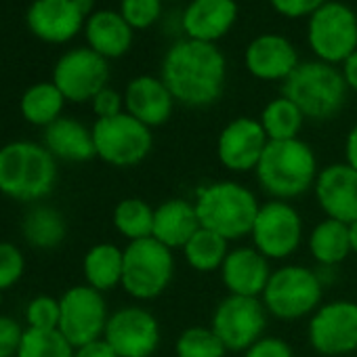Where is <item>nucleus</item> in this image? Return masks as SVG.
Returning a JSON list of instances; mask_svg holds the SVG:
<instances>
[{
  "label": "nucleus",
  "mask_w": 357,
  "mask_h": 357,
  "mask_svg": "<svg viewBox=\"0 0 357 357\" xmlns=\"http://www.w3.org/2000/svg\"><path fill=\"white\" fill-rule=\"evenodd\" d=\"M160 78L176 103L192 109L211 107L223 97L227 59L217 45L181 38L164 53Z\"/></svg>",
  "instance_id": "obj_1"
},
{
  "label": "nucleus",
  "mask_w": 357,
  "mask_h": 357,
  "mask_svg": "<svg viewBox=\"0 0 357 357\" xmlns=\"http://www.w3.org/2000/svg\"><path fill=\"white\" fill-rule=\"evenodd\" d=\"M255 174L269 200L292 202L313 192L319 164L313 147L303 139L269 141Z\"/></svg>",
  "instance_id": "obj_2"
},
{
  "label": "nucleus",
  "mask_w": 357,
  "mask_h": 357,
  "mask_svg": "<svg viewBox=\"0 0 357 357\" xmlns=\"http://www.w3.org/2000/svg\"><path fill=\"white\" fill-rule=\"evenodd\" d=\"M194 206L200 227L211 229L227 242L250 238L261 202L257 194L234 178H221L202 185L196 192Z\"/></svg>",
  "instance_id": "obj_3"
},
{
  "label": "nucleus",
  "mask_w": 357,
  "mask_h": 357,
  "mask_svg": "<svg viewBox=\"0 0 357 357\" xmlns=\"http://www.w3.org/2000/svg\"><path fill=\"white\" fill-rule=\"evenodd\" d=\"M57 183V160L32 141H13L0 147V192L20 202L47 198Z\"/></svg>",
  "instance_id": "obj_4"
},
{
  "label": "nucleus",
  "mask_w": 357,
  "mask_h": 357,
  "mask_svg": "<svg viewBox=\"0 0 357 357\" xmlns=\"http://www.w3.org/2000/svg\"><path fill=\"white\" fill-rule=\"evenodd\" d=\"M347 84L340 68L311 59L301 66L282 84V95L288 97L307 120L328 122L338 116L347 101Z\"/></svg>",
  "instance_id": "obj_5"
},
{
  "label": "nucleus",
  "mask_w": 357,
  "mask_h": 357,
  "mask_svg": "<svg viewBox=\"0 0 357 357\" xmlns=\"http://www.w3.org/2000/svg\"><path fill=\"white\" fill-rule=\"evenodd\" d=\"M324 282L317 269L288 263L271 271L261 294L269 317L280 321H298L311 317L324 298Z\"/></svg>",
  "instance_id": "obj_6"
},
{
  "label": "nucleus",
  "mask_w": 357,
  "mask_h": 357,
  "mask_svg": "<svg viewBox=\"0 0 357 357\" xmlns=\"http://www.w3.org/2000/svg\"><path fill=\"white\" fill-rule=\"evenodd\" d=\"M174 278V252L153 238L128 242L124 248L122 288L135 301L162 296Z\"/></svg>",
  "instance_id": "obj_7"
},
{
  "label": "nucleus",
  "mask_w": 357,
  "mask_h": 357,
  "mask_svg": "<svg viewBox=\"0 0 357 357\" xmlns=\"http://www.w3.org/2000/svg\"><path fill=\"white\" fill-rule=\"evenodd\" d=\"M307 45L317 61L342 66L357 51V15L336 0L317 9L307 20Z\"/></svg>",
  "instance_id": "obj_8"
},
{
  "label": "nucleus",
  "mask_w": 357,
  "mask_h": 357,
  "mask_svg": "<svg viewBox=\"0 0 357 357\" xmlns=\"http://www.w3.org/2000/svg\"><path fill=\"white\" fill-rule=\"evenodd\" d=\"M93 141L97 158L116 168L141 164L153 149V132L149 126L122 112L93 124Z\"/></svg>",
  "instance_id": "obj_9"
},
{
  "label": "nucleus",
  "mask_w": 357,
  "mask_h": 357,
  "mask_svg": "<svg viewBox=\"0 0 357 357\" xmlns=\"http://www.w3.org/2000/svg\"><path fill=\"white\" fill-rule=\"evenodd\" d=\"M252 246L273 261L290 259L305 240V223L292 202L267 200L261 202L259 215L250 231Z\"/></svg>",
  "instance_id": "obj_10"
},
{
  "label": "nucleus",
  "mask_w": 357,
  "mask_h": 357,
  "mask_svg": "<svg viewBox=\"0 0 357 357\" xmlns=\"http://www.w3.org/2000/svg\"><path fill=\"white\" fill-rule=\"evenodd\" d=\"M269 313L261 298L227 294L213 311L211 328L229 353H244L267 334Z\"/></svg>",
  "instance_id": "obj_11"
},
{
  "label": "nucleus",
  "mask_w": 357,
  "mask_h": 357,
  "mask_svg": "<svg viewBox=\"0 0 357 357\" xmlns=\"http://www.w3.org/2000/svg\"><path fill=\"white\" fill-rule=\"evenodd\" d=\"M307 338L315 353L340 357L357 347V303L336 298L321 303L307 321Z\"/></svg>",
  "instance_id": "obj_12"
},
{
  "label": "nucleus",
  "mask_w": 357,
  "mask_h": 357,
  "mask_svg": "<svg viewBox=\"0 0 357 357\" xmlns=\"http://www.w3.org/2000/svg\"><path fill=\"white\" fill-rule=\"evenodd\" d=\"M61 317H59V332L78 349L86 342L103 338L109 311L103 292L82 284L72 286L59 298Z\"/></svg>",
  "instance_id": "obj_13"
},
{
  "label": "nucleus",
  "mask_w": 357,
  "mask_h": 357,
  "mask_svg": "<svg viewBox=\"0 0 357 357\" xmlns=\"http://www.w3.org/2000/svg\"><path fill=\"white\" fill-rule=\"evenodd\" d=\"M109 63L105 57L89 47L63 53L53 68V84L61 91L66 101L86 103L107 86Z\"/></svg>",
  "instance_id": "obj_14"
},
{
  "label": "nucleus",
  "mask_w": 357,
  "mask_h": 357,
  "mask_svg": "<svg viewBox=\"0 0 357 357\" xmlns=\"http://www.w3.org/2000/svg\"><path fill=\"white\" fill-rule=\"evenodd\" d=\"M103 338L118 357H153L162 342V330L149 309L128 305L109 313Z\"/></svg>",
  "instance_id": "obj_15"
},
{
  "label": "nucleus",
  "mask_w": 357,
  "mask_h": 357,
  "mask_svg": "<svg viewBox=\"0 0 357 357\" xmlns=\"http://www.w3.org/2000/svg\"><path fill=\"white\" fill-rule=\"evenodd\" d=\"M269 139L257 118L240 116L227 122L217 139V158L223 168L236 174L257 170Z\"/></svg>",
  "instance_id": "obj_16"
},
{
  "label": "nucleus",
  "mask_w": 357,
  "mask_h": 357,
  "mask_svg": "<svg viewBox=\"0 0 357 357\" xmlns=\"http://www.w3.org/2000/svg\"><path fill=\"white\" fill-rule=\"evenodd\" d=\"M313 196L326 219L351 225L357 221V170L347 162H332L319 168Z\"/></svg>",
  "instance_id": "obj_17"
},
{
  "label": "nucleus",
  "mask_w": 357,
  "mask_h": 357,
  "mask_svg": "<svg viewBox=\"0 0 357 357\" xmlns=\"http://www.w3.org/2000/svg\"><path fill=\"white\" fill-rule=\"evenodd\" d=\"M246 72L261 82H286L301 66L298 51L290 38L282 34H261L252 38L244 51Z\"/></svg>",
  "instance_id": "obj_18"
},
{
  "label": "nucleus",
  "mask_w": 357,
  "mask_h": 357,
  "mask_svg": "<svg viewBox=\"0 0 357 357\" xmlns=\"http://www.w3.org/2000/svg\"><path fill=\"white\" fill-rule=\"evenodd\" d=\"M236 0H190L181 13L183 38L217 45L238 22Z\"/></svg>",
  "instance_id": "obj_19"
},
{
  "label": "nucleus",
  "mask_w": 357,
  "mask_h": 357,
  "mask_svg": "<svg viewBox=\"0 0 357 357\" xmlns=\"http://www.w3.org/2000/svg\"><path fill=\"white\" fill-rule=\"evenodd\" d=\"M26 22L36 38L61 45L84 30L86 17L74 0H34L26 13Z\"/></svg>",
  "instance_id": "obj_20"
},
{
  "label": "nucleus",
  "mask_w": 357,
  "mask_h": 357,
  "mask_svg": "<svg viewBox=\"0 0 357 357\" xmlns=\"http://www.w3.org/2000/svg\"><path fill=\"white\" fill-rule=\"evenodd\" d=\"M174 105L176 101L160 76H137L124 89V112L151 130L170 120Z\"/></svg>",
  "instance_id": "obj_21"
},
{
  "label": "nucleus",
  "mask_w": 357,
  "mask_h": 357,
  "mask_svg": "<svg viewBox=\"0 0 357 357\" xmlns=\"http://www.w3.org/2000/svg\"><path fill=\"white\" fill-rule=\"evenodd\" d=\"M271 271V261L250 244L231 248L219 273L229 294L261 298Z\"/></svg>",
  "instance_id": "obj_22"
},
{
  "label": "nucleus",
  "mask_w": 357,
  "mask_h": 357,
  "mask_svg": "<svg viewBox=\"0 0 357 357\" xmlns=\"http://www.w3.org/2000/svg\"><path fill=\"white\" fill-rule=\"evenodd\" d=\"M200 229V219L194 202L185 198H168L160 202L153 211V231L151 238L166 248L183 250L190 238Z\"/></svg>",
  "instance_id": "obj_23"
},
{
  "label": "nucleus",
  "mask_w": 357,
  "mask_h": 357,
  "mask_svg": "<svg viewBox=\"0 0 357 357\" xmlns=\"http://www.w3.org/2000/svg\"><path fill=\"white\" fill-rule=\"evenodd\" d=\"M84 36H86L89 49H93L95 53H99L101 57L109 61L130 51L135 30L126 24L120 11L101 9V11H95L86 20Z\"/></svg>",
  "instance_id": "obj_24"
},
{
  "label": "nucleus",
  "mask_w": 357,
  "mask_h": 357,
  "mask_svg": "<svg viewBox=\"0 0 357 357\" xmlns=\"http://www.w3.org/2000/svg\"><path fill=\"white\" fill-rule=\"evenodd\" d=\"M45 147L55 160L63 162H86L97 158L93 128L68 116H61L45 128Z\"/></svg>",
  "instance_id": "obj_25"
},
{
  "label": "nucleus",
  "mask_w": 357,
  "mask_h": 357,
  "mask_svg": "<svg viewBox=\"0 0 357 357\" xmlns=\"http://www.w3.org/2000/svg\"><path fill=\"white\" fill-rule=\"evenodd\" d=\"M307 248H309L311 259L317 263V267L336 269L340 263L347 261L349 255H353L349 225L324 217L309 231V236H307Z\"/></svg>",
  "instance_id": "obj_26"
},
{
  "label": "nucleus",
  "mask_w": 357,
  "mask_h": 357,
  "mask_svg": "<svg viewBox=\"0 0 357 357\" xmlns=\"http://www.w3.org/2000/svg\"><path fill=\"white\" fill-rule=\"evenodd\" d=\"M82 271H84L86 286L99 292H109L122 286L124 248H118L116 244H109V242L95 244L84 255Z\"/></svg>",
  "instance_id": "obj_27"
},
{
  "label": "nucleus",
  "mask_w": 357,
  "mask_h": 357,
  "mask_svg": "<svg viewBox=\"0 0 357 357\" xmlns=\"http://www.w3.org/2000/svg\"><path fill=\"white\" fill-rule=\"evenodd\" d=\"M66 231L63 215L45 204L32 206L22 221V234L34 248H57L66 240Z\"/></svg>",
  "instance_id": "obj_28"
},
{
  "label": "nucleus",
  "mask_w": 357,
  "mask_h": 357,
  "mask_svg": "<svg viewBox=\"0 0 357 357\" xmlns=\"http://www.w3.org/2000/svg\"><path fill=\"white\" fill-rule=\"evenodd\" d=\"M66 105V97L61 95V91L51 82H38L32 84L20 101V109L22 116L34 124V126H43L47 128L49 124H53L55 120L61 118Z\"/></svg>",
  "instance_id": "obj_29"
},
{
  "label": "nucleus",
  "mask_w": 357,
  "mask_h": 357,
  "mask_svg": "<svg viewBox=\"0 0 357 357\" xmlns=\"http://www.w3.org/2000/svg\"><path fill=\"white\" fill-rule=\"evenodd\" d=\"M229 242L225 238H221L219 234L200 227L190 242L183 246V259L188 261V265L198 271V273H213V271H221L227 255H229Z\"/></svg>",
  "instance_id": "obj_30"
},
{
  "label": "nucleus",
  "mask_w": 357,
  "mask_h": 357,
  "mask_svg": "<svg viewBox=\"0 0 357 357\" xmlns=\"http://www.w3.org/2000/svg\"><path fill=\"white\" fill-rule=\"evenodd\" d=\"M303 112L284 95L271 99L261 112V126L269 141H290L301 139V130L305 126Z\"/></svg>",
  "instance_id": "obj_31"
},
{
  "label": "nucleus",
  "mask_w": 357,
  "mask_h": 357,
  "mask_svg": "<svg viewBox=\"0 0 357 357\" xmlns=\"http://www.w3.org/2000/svg\"><path fill=\"white\" fill-rule=\"evenodd\" d=\"M153 206L141 198H124L116 204L112 223L116 231L128 242L151 238L153 231Z\"/></svg>",
  "instance_id": "obj_32"
},
{
  "label": "nucleus",
  "mask_w": 357,
  "mask_h": 357,
  "mask_svg": "<svg viewBox=\"0 0 357 357\" xmlns=\"http://www.w3.org/2000/svg\"><path fill=\"white\" fill-rule=\"evenodd\" d=\"M17 357H76V347L59 330H24Z\"/></svg>",
  "instance_id": "obj_33"
},
{
  "label": "nucleus",
  "mask_w": 357,
  "mask_h": 357,
  "mask_svg": "<svg viewBox=\"0 0 357 357\" xmlns=\"http://www.w3.org/2000/svg\"><path fill=\"white\" fill-rule=\"evenodd\" d=\"M227 353L211 326H190L174 340L176 357H225Z\"/></svg>",
  "instance_id": "obj_34"
},
{
  "label": "nucleus",
  "mask_w": 357,
  "mask_h": 357,
  "mask_svg": "<svg viewBox=\"0 0 357 357\" xmlns=\"http://www.w3.org/2000/svg\"><path fill=\"white\" fill-rule=\"evenodd\" d=\"M164 0H120V15L132 30L151 28L162 15Z\"/></svg>",
  "instance_id": "obj_35"
},
{
  "label": "nucleus",
  "mask_w": 357,
  "mask_h": 357,
  "mask_svg": "<svg viewBox=\"0 0 357 357\" xmlns=\"http://www.w3.org/2000/svg\"><path fill=\"white\" fill-rule=\"evenodd\" d=\"M59 317H61V307L59 301L53 296H36L28 303L26 309V319L28 328L36 330H57L59 328Z\"/></svg>",
  "instance_id": "obj_36"
},
{
  "label": "nucleus",
  "mask_w": 357,
  "mask_h": 357,
  "mask_svg": "<svg viewBox=\"0 0 357 357\" xmlns=\"http://www.w3.org/2000/svg\"><path fill=\"white\" fill-rule=\"evenodd\" d=\"M24 271H26L24 252L11 242H0V292L15 286L24 275Z\"/></svg>",
  "instance_id": "obj_37"
},
{
  "label": "nucleus",
  "mask_w": 357,
  "mask_h": 357,
  "mask_svg": "<svg viewBox=\"0 0 357 357\" xmlns=\"http://www.w3.org/2000/svg\"><path fill=\"white\" fill-rule=\"evenodd\" d=\"M326 3L328 0H269L273 11L286 20H303V17L309 20Z\"/></svg>",
  "instance_id": "obj_38"
},
{
  "label": "nucleus",
  "mask_w": 357,
  "mask_h": 357,
  "mask_svg": "<svg viewBox=\"0 0 357 357\" xmlns=\"http://www.w3.org/2000/svg\"><path fill=\"white\" fill-rule=\"evenodd\" d=\"M91 105H93V112H95L97 120L114 118V116L124 112V93H118L112 86H105L93 97Z\"/></svg>",
  "instance_id": "obj_39"
},
{
  "label": "nucleus",
  "mask_w": 357,
  "mask_h": 357,
  "mask_svg": "<svg viewBox=\"0 0 357 357\" xmlns=\"http://www.w3.org/2000/svg\"><path fill=\"white\" fill-rule=\"evenodd\" d=\"M242 357H294V351L284 338L265 334L250 349H246Z\"/></svg>",
  "instance_id": "obj_40"
},
{
  "label": "nucleus",
  "mask_w": 357,
  "mask_h": 357,
  "mask_svg": "<svg viewBox=\"0 0 357 357\" xmlns=\"http://www.w3.org/2000/svg\"><path fill=\"white\" fill-rule=\"evenodd\" d=\"M22 336L24 330L13 317L0 315V357H17Z\"/></svg>",
  "instance_id": "obj_41"
},
{
  "label": "nucleus",
  "mask_w": 357,
  "mask_h": 357,
  "mask_svg": "<svg viewBox=\"0 0 357 357\" xmlns=\"http://www.w3.org/2000/svg\"><path fill=\"white\" fill-rule=\"evenodd\" d=\"M76 357H118L112 344L105 338H97L76 349Z\"/></svg>",
  "instance_id": "obj_42"
},
{
  "label": "nucleus",
  "mask_w": 357,
  "mask_h": 357,
  "mask_svg": "<svg viewBox=\"0 0 357 357\" xmlns=\"http://www.w3.org/2000/svg\"><path fill=\"white\" fill-rule=\"evenodd\" d=\"M340 74L344 78V84L349 91H353L357 95V51L340 66Z\"/></svg>",
  "instance_id": "obj_43"
},
{
  "label": "nucleus",
  "mask_w": 357,
  "mask_h": 357,
  "mask_svg": "<svg viewBox=\"0 0 357 357\" xmlns=\"http://www.w3.org/2000/svg\"><path fill=\"white\" fill-rule=\"evenodd\" d=\"M344 162L357 170V122L349 128L344 137Z\"/></svg>",
  "instance_id": "obj_44"
},
{
  "label": "nucleus",
  "mask_w": 357,
  "mask_h": 357,
  "mask_svg": "<svg viewBox=\"0 0 357 357\" xmlns=\"http://www.w3.org/2000/svg\"><path fill=\"white\" fill-rule=\"evenodd\" d=\"M74 3L78 5L80 13H82L86 20L95 13V0H74Z\"/></svg>",
  "instance_id": "obj_45"
},
{
  "label": "nucleus",
  "mask_w": 357,
  "mask_h": 357,
  "mask_svg": "<svg viewBox=\"0 0 357 357\" xmlns=\"http://www.w3.org/2000/svg\"><path fill=\"white\" fill-rule=\"evenodd\" d=\"M349 236H351V250L353 255H357V221L349 225Z\"/></svg>",
  "instance_id": "obj_46"
},
{
  "label": "nucleus",
  "mask_w": 357,
  "mask_h": 357,
  "mask_svg": "<svg viewBox=\"0 0 357 357\" xmlns=\"http://www.w3.org/2000/svg\"><path fill=\"white\" fill-rule=\"evenodd\" d=\"M164 3H183V0H164ZM190 3V0H188Z\"/></svg>",
  "instance_id": "obj_47"
},
{
  "label": "nucleus",
  "mask_w": 357,
  "mask_h": 357,
  "mask_svg": "<svg viewBox=\"0 0 357 357\" xmlns=\"http://www.w3.org/2000/svg\"><path fill=\"white\" fill-rule=\"evenodd\" d=\"M0 301H3V292H0Z\"/></svg>",
  "instance_id": "obj_48"
},
{
  "label": "nucleus",
  "mask_w": 357,
  "mask_h": 357,
  "mask_svg": "<svg viewBox=\"0 0 357 357\" xmlns=\"http://www.w3.org/2000/svg\"><path fill=\"white\" fill-rule=\"evenodd\" d=\"M355 353H357V347H355Z\"/></svg>",
  "instance_id": "obj_49"
}]
</instances>
